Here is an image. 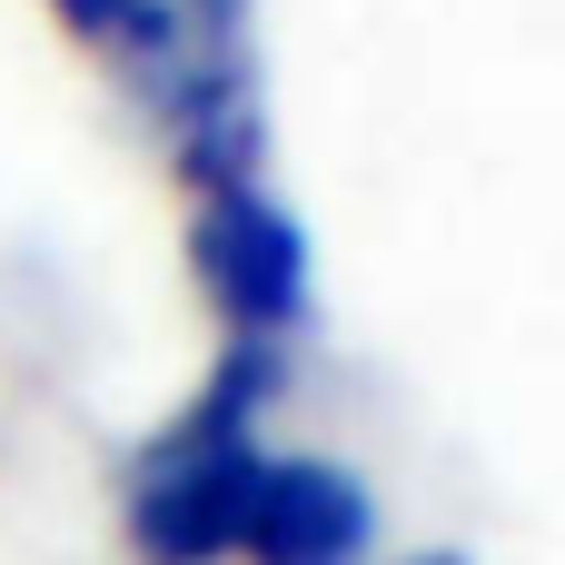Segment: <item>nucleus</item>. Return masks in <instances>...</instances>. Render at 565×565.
Segmentation results:
<instances>
[{"mask_svg":"<svg viewBox=\"0 0 565 565\" xmlns=\"http://www.w3.org/2000/svg\"><path fill=\"white\" fill-rule=\"evenodd\" d=\"M189 278L228 338H288L308 318V238L268 189H209L189 218Z\"/></svg>","mask_w":565,"mask_h":565,"instance_id":"f257e3e1","label":"nucleus"},{"mask_svg":"<svg viewBox=\"0 0 565 565\" xmlns=\"http://www.w3.org/2000/svg\"><path fill=\"white\" fill-rule=\"evenodd\" d=\"M258 467H268L258 437H228V447L159 437L149 467H139V497H129V546H139V565L238 556L248 546V507H258Z\"/></svg>","mask_w":565,"mask_h":565,"instance_id":"f03ea898","label":"nucleus"},{"mask_svg":"<svg viewBox=\"0 0 565 565\" xmlns=\"http://www.w3.org/2000/svg\"><path fill=\"white\" fill-rule=\"evenodd\" d=\"M377 507L338 457H268L248 507V565H367Z\"/></svg>","mask_w":565,"mask_h":565,"instance_id":"7ed1b4c3","label":"nucleus"},{"mask_svg":"<svg viewBox=\"0 0 565 565\" xmlns=\"http://www.w3.org/2000/svg\"><path fill=\"white\" fill-rule=\"evenodd\" d=\"M50 10H60V30H79L89 50H119V40H129V20H139L149 0H50Z\"/></svg>","mask_w":565,"mask_h":565,"instance_id":"20e7f679","label":"nucleus"},{"mask_svg":"<svg viewBox=\"0 0 565 565\" xmlns=\"http://www.w3.org/2000/svg\"><path fill=\"white\" fill-rule=\"evenodd\" d=\"M417 565H467V556H417Z\"/></svg>","mask_w":565,"mask_h":565,"instance_id":"39448f33","label":"nucleus"}]
</instances>
